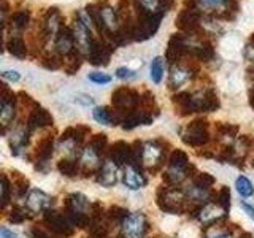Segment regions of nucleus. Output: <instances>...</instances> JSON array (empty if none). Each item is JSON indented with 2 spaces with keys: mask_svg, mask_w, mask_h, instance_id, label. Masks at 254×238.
<instances>
[{
  "mask_svg": "<svg viewBox=\"0 0 254 238\" xmlns=\"http://www.w3.org/2000/svg\"><path fill=\"white\" fill-rule=\"evenodd\" d=\"M89 227V238H108L110 224L107 222V218L100 221H92Z\"/></svg>",
  "mask_w": 254,
  "mask_h": 238,
  "instance_id": "26",
  "label": "nucleus"
},
{
  "mask_svg": "<svg viewBox=\"0 0 254 238\" xmlns=\"http://www.w3.org/2000/svg\"><path fill=\"white\" fill-rule=\"evenodd\" d=\"M51 203H53V197L38 189L30 190L26 197V208L30 213H42V211L50 210Z\"/></svg>",
  "mask_w": 254,
  "mask_h": 238,
  "instance_id": "11",
  "label": "nucleus"
},
{
  "mask_svg": "<svg viewBox=\"0 0 254 238\" xmlns=\"http://www.w3.org/2000/svg\"><path fill=\"white\" fill-rule=\"evenodd\" d=\"M16 95L8 89L6 86L2 87V97H0V122H2V133L5 135L8 127L13 122L16 115Z\"/></svg>",
  "mask_w": 254,
  "mask_h": 238,
  "instance_id": "7",
  "label": "nucleus"
},
{
  "mask_svg": "<svg viewBox=\"0 0 254 238\" xmlns=\"http://www.w3.org/2000/svg\"><path fill=\"white\" fill-rule=\"evenodd\" d=\"M216 182L210 173H197L192 177V184L197 186V187H202V189H211V186Z\"/></svg>",
  "mask_w": 254,
  "mask_h": 238,
  "instance_id": "37",
  "label": "nucleus"
},
{
  "mask_svg": "<svg viewBox=\"0 0 254 238\" xmlns=\"http://www.w3.org/2000/svg\"><path fill=\"white\" fill-rule=\"evenodd\" d=\"M181 140L185 141L188 146H192V148L205 146L206 143L210 141L208 122H206L205 119H195V121L188 124L181 133Z\"/></svg>",
  "mask_w": 254,
  "mask_h": 238,
  "instance_id": "5",
  "label": "nucleus"
},
{
  "mask_svg": "<svg viewBox=\"0 0 254 238\" xmlns=\"http://www.w3.org/2000/svg\"><path fill=\"white\" fill-rule=\"evenodd\" d=\"M140 105H141V111H145L148 115H153L156 116L159 113V108H157V103L154 100V95L146 92L145 95L140 97Z\"/></svg>",
  "mask_w": 254,
  "mask_h": 238,
  "instance_id": "32",
  "label": "nucleus"
},
{
  "mask_svg": "<svg viewBox=\"0 0 254 238\" xmlns=\"http://www.w3.org/2000/svg\"><path fill=\"white\" fill-rule=\"evenodd\" d=\"M216 203H219L222 208L229 211V208H230V189L227 186H222L216 192Z\"/></svg>",
  "mask_w": 254,
  "mask_h": 238,
  "instance_id": "38",
  "label": "nucleus"
},
{
  "mask_svg": "<svg viewBox=\"0 0 254 238\" xmlns=\"http://www.w3.org/2000/svg\"><path fill=\"white\" fill-rule=\"evenodd\" d=\"M32 218V213L26 208V206H19V205H13V208L10 211V216H8V219H10V222H13V224H22L24 221H27Z\"/></svg>",
  "mask_w": 254,
  "mask_h": 238,
  "instance_id": "30",
  "label": "nucleus"
},
{
  "mask_svg": "<svg viewBox=\"0 0 254 238\" xmlns=\"http://www.w3.org/2000/svg\"><path fill=\"white\" fill-rule=\"evenodd\" d=\"M54 153V137L53 135H45V138H42L38 141V145L34 151V157L37 167L40 164H46L50 159L53 157Z\"/></svg>",
  "mask_w": 254,
  "mask_h": 238,
  "instance_id": "16",
  "label": "nucleus"
},
{
  "mask_svg": "<svg viewBox=\"0 0 254 238\" xmlns=\"http://www.w3.org/2000/svg\"><path fill=\"white\" fill-rule=\"evenodd\" d=\"M95 181L103 187H113L118 182V165L111 162L110 159L103 161L100 170L95 175Z\"/></svg>",
  "mask_w": 254,
  "mask_h": 238,
  "instance_id": "14",
  "label": "nucleus"
},
{
  "mask_svg": "<svg viewBox=\"0 0 254 238\" xmlns=\"http://www.w3.org/2000/svg\"><path fill=\"white\" fill-rule=\"evenodd\" d=\"M169 169L170 170H178V172H188L190 173V170H194V167H190L189 164V157L185 151L181 149H173L170 156H169Z\"/></svg>",
  "mask_w": 254,
  "mask_h": 238,
  "instance_id": "19",
  "label": "nucleus"
},
{
  "mask_svg": "<svg viewBox=\"0 0 254 238\" xmlns=\"http://www.w3.org/2000/svg\"><path fill=\"white\" fill-rule=\"evenodd\" d=\"M190 76H192L190 68L183 67V65H173L172 73H170V87H180L181 84H185Z\"/></svg>",
  "mask_w": 254,
  "mask_h": 238,
  "instance_id": "23",
  "label": "nucleus"
},
{
  "mask_svg": "<svg viewBox=\"0 0 254 238\" xmlns=\"http://www.w3.org/2000/svg\"><path fill=\"white\" fill-rule=\"evenodd\" d=\"M87 78H89V81H92L95 84H108L111 81L110 75L100 73V71H94V73H89V75H87Z\"/></svg>",
  "mask_w": 254,
  "mask_h": 238,
  "instance_id": "40",
  "label": "nucleus"
},
{
  "mask_svg": "<svg viewBox=\"0 0 254 238\" xmlns=\"http://www.w3.org/2000/svg\"><path fill=\"white\" fill-rule=\"evenodd\" d=\"M186 48L188 46H186L185 38H183L181 35H173L169 42V46H167V53H165L167 60H169L170 63H177L181 59V56L185 54Z\"/></svg>",
  "mask_w": 254,
  "mask_h": 238,
  "instance_id": "17",
  "label": "nucleus"
},
{
  "mask_svg": "<svg viewBox=\"0 0 254 238\" xmlns=\"http://www.w3.org/2000/svg\"><path fill=\"white\" fill-rule=\"evenodd\" d=\"M8 50H10V53L18 59H24L27 54L26 43H24V40L19 37H13L10 42H8Z\"/></svg>",
  "mask_w": 254,
  "mask_h": 238,
  "instance_id": "31",
  "label": "nucleus"
},
{
  "mask_svg": "<svg viewBox=\"0 0 254 238\" xmlns=\"http://www.w3.org/2000/svg\"><path fill=\"white\" fill-rule=\"evenodd\" d=\"M235 187H237V192L240 194L242 197H251L254 194V187H253V182L246 178V177H238L235 181Z\"/></svg>",
  "mask_w": 254,
  "mask_h": 238,
  "instance_id": "34",
  "label": "nucleus"
},
{
  "mask_svg": "<svg viewBox=\"0 0 254 238\" xmlns=\"http://www.w3.org/2000/svg\"><path fill=\"white\" fill-rule=\"evenodd\" d=\"M123 182L126 187H129L132 190L141 189L143 186H146V177L143 175V170L137 169L135 165H126L123 169Z\"/></svg>",
  "mask_w": 254,
  "mask_h": 238,
  "instance_id": "12",
  "label": "nucleus"
},
{
  "mask_svg": "<svg viewBox=\"0 0 254 238\" xmlns=\"http://www.w3.org/2000/svg\"><path fill=\"white\" fill-rule=\"evenodd\" d=\"M51 124H53V116L50 115V111H46L45 108L37 107L29 113L26 127L30 132H34L37 129H42V127L51 125Z\"/></svg>",
  "mask_w": 254,
  "mask_h": 238,
  "instance_id": "15",
  "label": "nucleus"
},
{
  "mask_svg": "<svg viewBox=\"0 0 254 238\" xmlns=\"http://www.w3.org/2000/svg\"><path fill=\"white\" fill-rule=\"evenodd\" d=\"M11 187L18 197H24L29 190V179L22 173L13 170L11 172Z\"/></svg>",
  "mask_w": 254,
  "mask_h": 238,
  "instance_id": "24",
  "label": "nucleus"
},
{
  "mask_svg": "<svg viewBox=\"0 0 254 238\" xmlns=\"http://www.w3.org/2000/svg\"><path fill=\"white\" fill-rule=\"evenodd\" d=\"M43 226L56 237H70L75 232V226L68 221L65 213L46 210L43 213Z\"/></svg>",
  "mask_w": 254,
  "mask_h": 238,
  "instance_id": "6",
  "label": "nucleus"
},
{
  "mask_svg": "<svg viewBox=\"0 0 254 238\" xmlns=\"http://www.w3.org/2000/svg\"><path fill=\"white\" fill-rule=\"evenodd\" d=\"M253 167H254V157H253Z\"/></svg>",
  "mask_w": 254,
  "mask_h": 238,
  "instance_id": "48",
  "label": "nucleus"
},
{
  "mask_svg": "<svg viewBox=\"0 0 254 238\" xmlns=\"http://www.w3.org/2000/svg\"><path fill=\"white\" fill-rule=\"evenodd\" d=\"M149 71H151V79H153V83L159 84L162 81V76H164V60H162V58H159L157 56V58L153 59Z\"/></svg>",
  "mask_w": 254,
  "mask_h": 238,
  "instance_id": "33",
  "label": "nucleus"
},
{
  "mask_svg": "<svg viewBox=\"0 0 254 238\" xmlns=\"http://www.w3.org/2000/svg\"><path fill=\"white\" fill-rule=\"evenodd\" d=\"M140 97L141 95L137 92L130 89V87H118V89L113 92V95H111V103H113V108L115 111L123 118L127 115L133 113L135 110H137V107L140 105Z\"/></svg>",
  "mask_w": 254,
  "mask_h": 238,
  "instance_id": "3",
  "label": "nucleus"
},
{
  "mask_svg": "<svg viewBox=\"0 0 254 238\" xmlns=\"http://www.w3.org/2000/svg\"><path fill=\"white\" fill-rule=\"evenodd\" d=\"M238 238H254V237H253L250 232H243V234H242L240 237H238Z\"/></svg>",
  "mask_w": 254,
  "mask_h": 238,
  "instance_id": "47",
  "label": "nucleus"
},
{
  "mask_svg": "<svg viewBox=\"0 0 254 238\" xmlns=\"http://www.w3.org/2000/svg\"><path fill=\"white\" fill-rule=\"evenodd\" d=\"M92 116H94L95 121H97L99 124H103V125L123 124V118L119 116L116 111L111 110L110 107H97L92 111Z\"/></svg>",
  "mask_w": 254,
  "mask_h": 238,
  "instance_id": "18",
  "label": "nucleus"
},
{
  "mask_svg": "<svg viewBox=\"0 0 254 238\" xmlns=\"http://www.w3.org/2000/svg\"><path fill=\"white\" fill-rule=\"evenodd\" d=\"M58 170L61 175L67 178H75L76 175H81V169H79V161H73V159H61L58 162Z\"/></svg>",
  "mask_w": 254,
  "mask_h": 238,
  "instance_id": "22",
  "label": "nucleus"
},
{
  "mask_svg": "<svg viewBox=\"0 0 254 238\" xmlns=\"http://www.w3.org/2000/svg\"><path fill=\"white\" fill-rule=\"evenodd\" d=\"M99 156H105L108 153V138L105 133H97L89 140V145Z\"/></svg>",
  "mask_w": 254,
  "mask_h": 238,
  "instance_id": "27",
  "label": "nucleus"
},
{
  "mask_svg": "<svg viewBox=\"0 0 254 238\" xmlns=\"http://www.w3.org/2000/svg\"><path fill=\"white\" fill-rule=\"evenodd\" d=\"M197 5L205 11H216L221 8H229V0H197Z\"/></svg>",
  "mask_w": 254,
  "mask_h": 238,
  "instance_id": "35",
  "label": "nucleus"
},
{
  "mask_svg": "<svg viewBox=\"0 0 254 238\" xmlns=\"http://www.w3.org/2000/svg\"><path fill=\"white\" fill-rule=\"evenodd\" d=\"M108 159L115 162L118 167H126L132 164V145H127L126 141H116L115 145L108 148Z\"/></svg>",
  "mask_w": 254,
  "mask_h": 238,
  "instance_id": "10",
  "label": "nucleus"
},
{
  "mask_svg": "<svg viewBox=\"0 0 254 238\" xmlns=\"http://www.w3.org/2000/svg\"><path fill=\"white\" fill-rule=\"evenodd\" d=\"M240 205H242V208L245 210V213L254 221V206H251L250 203H246V202H240Z\"/></svg>",
  "mask_w": 254,
  "mask_h": 238,
  "instance_id": "43",
  "label": "nucleus"
},
{
  "mask_svg": "<svg viewBox=\"0 0 254 238\" xmlns=\"http://www.w3.org/2000/svg\"><path fill=\"white\" fill-rule=\"evenodd\" d=\"M102 156H99L95 151L87 146L86 149H83L81 157H79V169H81V175L83 177H91V175H97V172L100 170V167L103 162Z\"/></svg>",
  "mask_w": 254,
  "mask_h": 238,
  "instance_id": "9",
  "label": "nucleus"
},
{
  "mask_svg": "<svg viewBox=\"0 0 254 238\" xmlns=\"http://www.w3.org/2000/svg\"><path fill=\"white\" fill-rule=\"evenodd\" d=\"M0 190H2V197H0V200H2V205H0V208L5 210L6 205L10 203V192L13 190L11 184H10V179L8 177L3 173L2 178H0Z\"/></svg>",
  "mask_w": 254,
  "mask_h": 238,
  "instance_id": "36",
  "label": "nucleus"
},
{
  "mask_svg": "<svg viewBox=\"0 0 254 238\" xmlns=\"http://www.w3.org/2000/svg\"><path fill=\"white\" fill-rule=\"evenodd\" d=\"M214 238H232V235H230V232H224V234H221V235L214 237Z\"/></svg>",
  "mask_w": 254,
  "mask_h": 238,
  "instance_id": "46",
  "label": "nucleus"
},
{
  "mask_svg": "<svg viewBox=\"0 0 254 238\" xmlns=\"http://www.w3.org/2000/svg\"><path fill=\"white\" fill-rule=\"evenodd\" d=\"M214 129H216L218 138H221V140H229V141H232V140L237 137V133H238V127L234 125V124L218 122Z\"/></svg>",
  "mask_w": 254,
  "mask_h": 238,
  "instance_id": "29",
  "label": "nucleus"
},
{
  "mask_svg": "<svg viewBox=\"0 0 254 238\" xmlns=\"http://www.w3.org/2000/svg\"><path fill=\"white\" fill-rule=\"evenodd\" d=\"M0 235H2V238H18V235H16L13 230L6 229V227H2L0 229Z\"/></svg>",
  "mask_w": 254,
  "mask_h": 238,
  "instance_id": "44",
  "label": "nucleus"
},
{
  "mask_svg": "<svg viewBox=\"0 0 254 238\" xmlns=\"http://www.w3.org/2000/svg\"><path fill=\"white\" fill-rule=\"evenodd\" d=\"M78 102H81L83 105H94V99L92 97H87V95H79V97L76 99Z\"/></svg>",
  "mask_w": 254,
  "mask_h": 238,
  "instance_id": "45",
  "label": "nucleus"
},
{
  "mask_svg": "<svg viewBox=\"0 0 254 238\" xmlns=\"http://www.w3.org/2000/svg\"><path fill=\"white\" fill-rule=\"evenodd\" d=\"M2 76H3V79H6V81H10V83H16L21 79V75L16 70H5Z\"/></svg>",
  "mask_w": 254,
  "mask_h": 238,
  "instance_id": "42",
  "label": "nucleus"
},
{
  "mask_svg": "<svg viewBox=\"0 0 254 238\" xmlns=\"http://www.w3.org/2000/svg\"><path fill=\"white\" fill-rule=\"evenodd\" d=\"M154 121V116L153 115H148L145 111H133V113L127 115L123 121V129L126 130H132L135 127L138 125H149L153 124Z\"/></svg>",
  "mask_w": 254,
  "mask_h": 238,
  "instance_id": "20",
  "label": "nucleus"
},
{
  "mask_svg": "<svg viewBox=\"0 0 254 238\" xmlns=\"http://www.w3.org/2000/svg\"><path fill=\"white\" fill-rule=\"evenodd\" d=\"M138 3H140L141 11L154 14V16H161L162 11L165 10L162 0H138Z\"/></svg>",
  "mask_w": 254,
  "mask_h": 238,
  "instance_id": "28",
  "label": "nucleus"
},
{
  "mask_svg": "<svg viewBox=\"0 0 254 238\" xmlns=\"http://www.w3.org/2000/svg\"><path fill=\"white\" fill-rule=\"evenodd\" d=\"M195 218L200 222H203L205 226H208V224H214V222H219L222 219H226L227 210H224L216 202H208V203L200 206V210H198Z\"/></svg>",
  "mask_w": 254,
  "mask_h": 238,
  "instance_id": "8",
  "label": "nucleus"
},
{
  "mask_svg": "<svg viewBox=\"0 0 254 238\" xmlns=\"http://www.w3.org/2000/svg\"><path fill=\"white\" fill-rule=\"evenodd\" d=\"M129 211H127L126 208H123V206H111V208L107 211L105 218H107V222L110 226H123L124 219L129 216Z\"/></svg>",
  "mask_w": 254,
  "mask_h": 238,
  "instance_id": "25",
  "label": "nucleus"
},
{
  "mask_svg": "<svg viewBox=\"0 0 254 238\" xmlns=\"http://www.w3.org/2000/svg\"><path fill=\"white\" fill-rule=\"evenodd\" d=\"M156 203L164 213H172V214H185L192 211L194 218L200 206L194 205L186 195L185 189H178L175 186H161L156 192Z\"/></svg>",
  "mask_w": 254,
  "mask_h": 238,
  "instance_id": "1",
  "label": "nucleus"
},
{
  "mask_svg": "<svg viewBox=\"0 0 254 238\" xmlns=\"http://www.w3.org/2000/svg\"><path fill=\"white\" fill-rule=\"evenodd\" d=\"M91 205L92 203H89L86 195L75 192L70 194L64 202V213L75 227L83 229L91 226Z\"/></svg>",
  "mask_w": 254,
  "mask_h": 238,
  "instance_id": "2",
  "label": "nucleus"
},
{
  "mask_svg": "<svg viewBox=\"0 0 254 238\" xmlns=\"http://www.w3.org/2000/svg\"><path fill=\"white\" fill-rule=\"evenodd\" d=\"M164 145L161 140H151L143 143V157L141 167L143 170H148L149 173H157L164 167Z\"/></svg>",
  "mask_w": 254,
  "mask_h": 238,
  "instance_id": "4",
  "label": "nucleus"
},
{
  "mask_svg": "<svg viewBox=\"0 0 254 238\" xmlns=\"http://www.w3.org/2000/svg\"><path fill=\"white\" fill-rule=\"evenodd\" d=\"M198 22H200V16L195 10H185L177 18V26L181 30H194L198 26Z\"/></svg>",
  "mask_w": 254,
  "mask_h": 238,
  "instance_id": "21",
  "label": "nucleus"
},
{
  "mask_svg": "<svg viewBox=\"0 0 254 238\" xmlns=\"http://www.w3.org/2000/svg\"><path fill=\"white\" fill-rule=\"evenodd\" d=\"M56 51L61 56H70L76 50V42L73 32H70V29H59L58 35H56Z\"/></svg>",
  "mask_w": 254,
  "mask_h": 238,
  "instance_id": "13",
  "label": "nucleus"
},
{
  "mask_svg": "<svg viewBox=\"0 0 254 238\" xmlns=\"http://www.w3.org/2000/svg\"><path fill=\"white\" fill-rule=\"evenodd\" d=\"M11 21H13V24H14L16 27H19V29L26 27V26H27V22H29V13H27L26 10L16 11V13L13 14Z\"/></svg>",
  "mask_w": 254,
  "mask_h": 238,
  "instance_id": "39",
  "label": "nucleus"
},
{
  "mask_svg": "<svg viewBox=\"0 0 254 238\" xmlns=\"http://www.w3.org/2000/svg\"><path fill=\"white\" fill-rule=\"evenodd\" d=\"M116 76L121 79H130L135 76V71L127 67H119V68H116Z\"/></svg>",
  "mask_w": 254,
  "mask_h": 238,
  "instance_id": "41",
  "label": "nucleus"
}]
</instances>
